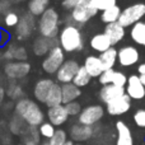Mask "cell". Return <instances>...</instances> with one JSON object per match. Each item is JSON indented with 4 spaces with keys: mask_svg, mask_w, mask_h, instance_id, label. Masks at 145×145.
Instances as JSON below:
<instances>
[{
    "mask_svg": "<svg viewBox=\"0 0 145 145\" xmlns=\"http://www.w3.org/2000/svg\"><path fill=\"white\" fill-rule=\"evenodd\" d=\"M90 80H92V76H90L89 72L87 71V69H85L84 66H80L79 71L76 72L74 80H72V84H75L78 88H83L89 84Z\"/></svg>",
    "mask_w": 145,
    "mask_h": 145,
    "instance_id": "31",
    "label": "cell"
},
{
    "mask_svg": "<svg viewBox=\"0 0 145 145\" xmlns=\"http://www.w3.org/2000/svg\"><path fill=\"white\" fill-rule=\"evenodd\" d=\"M98 10L92 5L90 0H83L76 8L71 10V22L75 25H83L89 22L93 17H95Z\"/></svg>",
    "mask_w": 145,
    "mask_h": 145,
    "instance_id": "6",
    "label": "cell"
},
{
    "mask_svg": "<svg viewBox=\"0 0 145 145\" xmlns=\"http://www.w3.org/2000/svg\"><path fill=\"white\" fill-rule=\"evenodd\" d=\"M57 1H63V0H57Z\"/></svg>",
    "mask_w": 145,
    "mask_h": 145,
    "instance_id": "51",
    "label": "cell"
},
{
    "mask_svg": "<svg viewBox=\"0 0 145 145\" xmlns=\"http://www.w3.org/2000/svg\"><path fill=\"white\" fill-rule=\"evenodd\" d=\"M89 45L94 51L99 52V55L103 52H106L107 50H110L111 47H113L111 41H110V38H108L105 33H97V35H94L92 38H90Z\"/></svg>",
    "mask_w": 145,
    "mask_h": 145,
    "instance_id": "22",
    "label": "cell"
},
{
    "mask_svg": "<svg viewBox=\"0 0 145 145\" xmlns=\"http://www.w3.org/2000/svg\"><path fill=\"white\" fill-rule=\"evenodd\" d=\"M7 94V90H4V88L0 87V105L3 103V101H4V95Z\"/></svg>",
    "mask_w": 145,
    "mask_h": 145,
    "instance_id": "44",
    "label": "cell"
},
{
    "mask_svg": "<svg viewBox=\"0 0 145 145\" xmlns=\"http://www.w3.org/2000/svg\"><path fill=\"white\" fill-rule=\"evenodd\" d=\"M23 94H24L23 88L20 87L19 84H17V83H10L9 87H8V89H7V95L10 98V99L17 101L18 102L19 99L24 98L23 97Z\"/></svg>",
    "mask_w": 145,
    "mask_h": 145,
    "instance_id": "32",
    "label": "cell"
},
{
    "mask_svg": "<svg viewBox=\"0 0 145 145\" xmlns=\"http://www.w3.org/2000/svg\"><path fill=\"white\" fill-rule=\"evenodd\" d=\"M12 8V0H0V13L8 14Z\"/></svg>",
    "mask_w": 145,
    "mask_h": 145,
    "instance_id": "42",
    "label": "cell"
},
{
    "mask_svg": "<svg viewBox=\"0 0 145 145\" xmlns=\"http://www.w3.org/2000/svg\"><path fill=\"white\" fill-rule=\"evenodd\" d=\"M134 122L139 127H145V110H138L134 115Z\"/></svg>",
    "mask_w": 145,
    "mask_h": 145,
    "instance_id": "40",
    "label": "cell"
},
{
    "mask_svg": "<svg viewBox=\"0 0 145 145\" xmlns=\"http://www.w3.org/2000/svg\"><path fill=\"white\" fill-rule=\"evenodd\" d=\"M113 74H115V70L113 69H110V70H106L103 71V74L99 76V83L102 85H110L112 84V80H113Z\"/></svg>",
    "mask_w": 145,
    "mask_h": 145,
    "instance_id": "39",
    "label": "cell"
},
{
    "mask_svg": "<svg viewBox=\"0 0 145 145\" xmlns=\"http://www.w3.org/2000/svg\"><path fill=\"white\" fill-rule=\"evenodd\" d=\"M138 71H139V74H140V75H144L145 74V63L140 64V65L138 66Z\"/></svg>",
    "mask_w": 145,
    "mask_h": 145,
    "instance_id": "43",
    "label": "cell"
},
{
    "mask_svg": "<svg viewBox=\"0 0 145 145\" xmlns=\"http://www.w3.org/2000/svg\"><path fill=\"white\" fill-rule=\"evenodd\" d=\"M14 111L15 115L22 117L25 123L32 127L41 126L45 120V113L42 112L40 106L29 98H22L18 101L14 106Z\"/></svg>",
    "mask_w": 145,
    "mask_h": 145,
    "instance_id": "1",
    "label": "cell"
},
{
    "mask_svg": "<svg viewBox=\"0 0 145 145\" xmlns=\"http://www.w3.org/2000/svg\"><path fill=\"white\" fill-rule=\"evenodd\" d=\"M27 127L28 125L25 123V121L22 117H19L18 115H14V117L9 122V130L14 135H23V133L27 130Z\"/></svg>",
    "mask_w": 145,
    "mask_h": 145,
    "instance_id": "30",
    "label": "cell"
},
{
    "mask_svg": "<svg viewBox=\"0 0 145 145\" xmlns=\"http://www.w3.org/2000/svg\"><path fill=\"white\" fill-rule=\"evenodd\" d=\"M40 145H51V144H50V141H48V140H46V141H42Z\"/></svg>",
    "mask_w": 145,
    "mask_h": 145,
    "instance_id": "47",
    "label": "cell"
},
{
    "mask_svg": "<svg viewBox=\"0 0 145 145\" xmlns=\"http://www.w3.org/2000/svg\"><path fill=\"white\" fill-rule=\"evenodd\" d=\"M131 107V98L127 94L122 95V97L117 98V99L110 102L106 105V110H107L108 115L111 116H120L126 113Z\"/></svg>",
    "mask_w": 145,
    "mask_h": 145,
    "instance_id": "14",
    "label": "cell"
},
{
    "mask_svg": "<svg viewBox=\"0 0 145 145\" xmlns=\"http://www.w3.org/2000/svg\"><path fill=\"white\" fill-rule=\"evenodd\" d=\"M94 134L93 130V126H87V125H82V123H75L70 127V138L72 141H78V143H82V141H87Z\"/></svg>",
    "mask_w": 145,
    "mask_h": 145,
    "instance_id": "17",
    "label": "cell"
},
{
    "mask_svg": "<svg viewBox=\"0 0 145 145\" xmlns=\"http://www.w3.org/2000/svg\"><path fill=\"white\" fill-rule=\"evenodd\" d=\"M74 145H82V144H74Z\"/></svg>",
    "mask_w": 145,
    "mask_h": 145,
    "instance_id": "50",
    "label": "cell"
},
{
    "mask_svg": "<svg viewBox=\"0 0 145 145\" xmlns=\"http://www.w3.org/2000/svg\"><path fill=\"white\" fill-rule=\"evenodd\" d=\"M126 94V89L121 87H116L113 84L110 85H102V88L99 89V99L103 103L108 105L110 102L117 99V98L122 97Z\"/></svg>",
    "mask_w": 145,
    "mask_h": 145,
    "instance_id": "15",
    "label": "cell"
},
{
    "mask_svg": "<svg viewBox=\"0 0 145 145\" xmlns=\"http://www.w3.org/2000/svg\"><path fill=\"white\" fill-rule=\"evenodd\" d=\"M38 131H40V134H41V136H42V138L50 140V139L55 135L56 129H55V126H54L51 122H43L42 125L38 127Z\"/></svg>",
    "mask_w": 145,
    "mask_h": 145,
    "instance_id": "34",
    "label": "cell"
},
{
    "mask_svg": "<svg viewBox=\"0 0 145 145\" xmlns=\"http://www.w3.org/2000/svg\"><path fill=\"white\" fill-rule=\"evenodd\" d=\"M23 140H24V145H40V131L37 130V127H32L28 126L27 130L23 133Z\"/></svg>",
    "mask_w": 145,
    "mask_h": 145,
    "instance_id": "29",
    "label": "cell"
},
{
    "mask_svg": "<svg viewBox=\"0 0 145 145\" xmlns=\"http://www.w3.org/2000/svg\"><path fill=\"white\" fill-rule=\"evenodd\" d=\"M130 37L135 43L145 46V22H139L131 27Z\"/></svg>",
    "mask_w": 145,
    "mask_h": 145,
    "instance_id": "27",
    "label": "cell"
},
{
    "mask_svg": "<svg viewBox=\"0 0 145 145\" xmlns=\"http://www.w3.org/2000/svg\"><path fill=\"white\" fill-rule=\"evenodd\" d=\"M127 80H129V78L126 76L122 71L115 70V74H113V80H112V84L113 85H116V87H121V88H125V85L127 84Z\"/></svg>",
    "mask_w": 145,
    "mask_h": 145,
    "instance_id": "36",
    "label": "cell"
},
{
    "mask_svg": "<svg viewBox=\"0 0 145 145\" xmlns=\"http://www.w3.org/2000/svg\"><path fill=\"white\" fill-rule=\"evenodd\" d=\"M116 131H117L116 145H134V138L131 130L123 121L116 122Z\"/></svg>",
    "mask_w": 145,
    "mask_h": 145,
    "instance_id": "21",
    "label": "cell"
},
{
    "mask_svg": "<svg viewBox=\"0 0 145 145\" xmlns=\"http://www.w3.org/2000/svg\"><path fill=\"white\" fill-rule=\"evenodd\" d=\"M14 3H22V1H25V0H13Z\"/></svg>",
    "mask_w": 145,
    "mask_h": 145,
    "instance_id": "49",
    "label": "cell"
},
{
    "mask_svg": "<svg viewBox=\"0 0 145 145\" xmlns=\"http://www.w3.org/2000/svg\"><path fill=\"white\" fill-rule=\"evenodd\" d=\"M20 17H18L17 13L14 12H9L8 14L4 15V24L7 27H17L18 23H19Z\"/></svg>",
    "mask_w": 145,
    "mask_h": 145,
    "instance_id": "37",
    "label": "cell"
},
{
    "mask_svg": "<svg viewBox=\"0 0 145 145\" xmlns=\"http://www.w3.org/2000/svg\"><path fill=\"white\" fill-rule=\"evenodd\" d=\"M140 59V54H139L138 48L134 46H123L118 50V59L117 63L120 64L122 68H130V66L135 65Z\"/></svg>",
    "mask_w": 145,
    "mask_h": 145,
    "instance_id": "11",
    "label": "cell"
},
{
    "mask_svg": "<svg viewBox=\"0 0 145 145\" xmlns=\"http://www.w3.org/2000/svg\"><path fill=\"white\" fill-rule=\"evenodd\" d=\"M103 33L110 38L112 46H115L123 40V37H125V28H123L118 22L111 23V24H106L105 32Z\"/></svg>",
    "mask_w": 145,
    "mask_h": 145,
    "instance_id": "20",
    "label": "cell"
},
{
    "mask_svg": "<svg viewBox=\"0 0 145 145\" xmlns=\"http://www.w3.org/2000/svg\"><path fill=\"white\" fill-rule=\"evenodd\" d=\"M48 141H50L51 145H65L68 143V134H66V131L59 129V130H56L55 135Z\"/></svg>",
    "mask_w": 145,
    "mask_h": 145,
    "instance_id": "35",
    "label": "cell"
},
{
    "mask_svg": "<svg viewBox=\"0 0 145 145\" xmlns=\"http://www.w3.org/2000/svg\"><path fill=\"white\" fill-rule=\"evenodd\" d=\"M121 12H122V10H121V8L118 7V5L112 7V8H110V9L102 12V14H101V20H102L103 23H106V24L116 23V22H118V19H120Z\"/></svg>",
    "mask_w": 145,
    "mask_h": 145,
    "instance_id": "28",
    "label": "cell"
},
{
    "mask_svg": "<svg viewBox=\"0 0 145 145\" xmlns=\"http://www.w3.org/2000/svg\"><path fill=\"white\" fill-rule=\"evenodd\" d=\"M31 71V64L27 61H10L4 66V74L9 79L18 80L25 78Z\"/></svg>",
    "mask_w": 145,
    "mask_h": 145,
    "instance_id": "7",
    "label": "cell"
},
{
    "mask_svg": "<svg viewBox=\"0 0 145 145\" xmlns=\"http://www.w3.org/2000/svg\"><path fill=\"white\" fill-rule=\"evenodd\" d=\"M54 85H55V83L51 79H48V78L40 79L35 84V88H33V95H35V98L38 102L46 103V99H47V97H48V94H50Z\"/></svg>",
    "mask_w": 145,
    "mask_h": 145,
    "instance_id": "16",
    "label": "cell"
},
{
    "mask_svg": "<svg viewBox=\"0 0 145 145\" xmlns=\"http://www.w3.org/2000/svg\"><path fill=\"white\" fill-rule=\"evenodd\" d=\"M65 145H74V143H72V140H68V143H66Z\"/></svg>",
    "mask_w": 145,
    "mask_h": 145,
    "instance_id": "48",
    "label": "cell"
},
{
    "mask_svg": "<svg viewBox=\"0 0 145 145\" xmlns=\"http://www.w3.org/2000/svg\"><path fill=\"white\" fill-rule=\"evenodd\" d=\"M82 1L83 0H63L61 4H63V8L65 10H70L71 12V10L74 9V8H76Z\"/></svg>",
    "mask_w": 145,
    "mask_h": 145,
    "instance_id": "41",
    "label": "cell"
},
{
    "mask_svg": "<svg viewBox=\"0 0 145 145\" xmlns=\"http://www.w3.org/2000/svg\"><path fill=\"white\" fill-rule=\"evenodd\" d=\"M99 59L103 64L105 71L110 70V69H113V66L117 63V59H118V50H116L115 47H111L110 50H107L106 52L101 54Z\"/></svg>",
    "mask_w": 145,
    "mask_h": 145,
    "instance_id": "26",
    "label": "cell"
},
{
    "mask_svg": "<svg viewBox=\"0 0 145 145\" xmlns=\"http://www.w3.org/2000/svg\"><path fill=\"white\" fill-rule=\"evenodd\" d=\"M80 65L78 61L75 60H66L65 63L63 64L59 71L56 72V80L61 84H69V83H72L76 72L79 71Z\"/></svg>",
    "mask_w": 145,
    "mask_h": 145,
    "instance_id": "10",
    "label": "cell"
},
{
    "mask_svg": "<svg viewBox=\"0 0 145 145\" xmlns=\"http://www.w3.org/2000/svg\"><path fill=\"white\" fill-rule=\"evenodd\" d=\"M145 17V4L144 3H136V4L129 5L127 8L121 12L118 23L122 25L123 28L126 27H133L134 24L141 22V19Z\"/></svg>",
    "mask_w": 145,
    "mask_h": 145,
    "instance_id": "4",
    "label": "cell"
},
{
    "mask_svg": "<svg viewBox=\"0 0 145 145\" xmlns=\"http://www.w3.org/2000/svg\"><path fill=\"white\" fill-rule=\"evenodd\" d=\"M59 38H46V37H37L35 40L32 45V50H33V54L36 56H46L54 47L59 46Z\"/></svg>",
    "mask_w": 145,
    "mask_h": 145,
    "instance_id": "12",
    "label": "cell"
},
{
    "mask_svg": "<svg viewBox=\"0 0 145 145\" xmlns=\"http://www.w3.org/2000/svg\"><path fill=\"white\" fill-rule=\"evenodd\" d=\"M47 117H48V122H51L54 126H61L68 121L69 113L66 111L65 106L60 105V106H56V107L48 108Z\"/></svg>",
    "mask_w": 145,
    "mask_h": 145,
    "instance_id": "18",
    "label": "cell"
},
{
    "mask_svg": "<svg viewBox=\"0 0 145 145\" xmlns=\"http://www.w3.org/2000/svg\"><path fill=\"white\" fill-rule=\"evenodd\" d=\"M140 80H141V83H143L144 87H145V74L144 75H140Z\"/></svg>",
    "mask_w": 145,
    "mask_h": 145,
    "instance_id": "46",
    "label": "cell"
},
{
    "mask_svg": "<svg viewBox=\"0 0 145 145\" xmlns=\"http://www.w3.org/2000/svg\"><path fill=\"white\" fill-rule=\"evenodd\" d=\"M126 94L131 99H143L145 97V87L139 75H130L126 84Z\"/></svg>",
    "mask_w": 145,
    "mask_h": 145,
    "instance_id": "13",
    "label": "cell"
},
{
    "mask_svg": "<svg viewBox=\"0 0 145 145\" xmlns=\"http://www.w3.org/2000/svg\"><path fill=\"white\" fill-rule=\"evenodd\" d=\"M63 89V105H68L70 102H75V99L82 95V90L78 88L75 84L69 83V84H63L61 85Z\"/></svg>",
    "mask_w": 145,
    "mask_h": 145,
    "instance_id": "24",
    "label": "cell"
},
{
    "mask_svg": "<svg viewBox=\"0 0 145 145\" xmlns=\"http://www.w3.org/2000/svg\"><path fill=\"white\" fill-rule=\"evenodd\" d=\"M59 24H60V17L56 9L48 8L38 19L37 29L42 37L46 38H57L59 37Z\"/></svg>",
    "mask_w": 145,
    "mask_h": 145,
    "instance_id": "3",
    "label": "cell"
},
{
    "mask_svg": "<svg viewBox=\"0 0 145 145\" xmlns=\"http://www.w3.org/2000/svg\"><path fill=\"white\" fill-rule=\"evenodd\" d=\"M64 106H65V108H66V111H68L69 116H79L80 112L83 111L80 103L76 102V101H75V102L68 103V105H64Z\"/></svg>",
    "mask_w": 145,
    "mask_h": 145,
    "instance_id": "38",
    "label": "cell"
},
{
    "mask_svg": "<svg viewBox=\"0 0 145 145\" xmlns=\"http://www.w3.org/2000/svg\"><path fill=\"white\" fill-rule=\"evenodd\" d=\"M4 59L8 63H10V61H25L27 51L22 46H17L14 43H10L4 52Z\"/></svg>",
    "mask_w": 145,
    "mask_h": 145,
    "instance_id": "23",
    "label": "cell"
},
{
    "mask_svg": "<svg viewBox=\"0 0 145 145\" xmlns=\"http://www.w3.org/2000/svg\"><path fill=\"white\" fill-rule=\"evenodd\" d=\"M83 66L87 69V71L89 72V75L92 78H99L103 74V71H105V68H103V64L101 61L99 56H95V55L87 56Z\"/></svg>",
    "mask_w": 145,
    "mask_h": 145,
    "instance_id": "19",
    "label": "cell"
},
{
    "mask_svg": "<svg viewBox=\"0 0 145 145\" xmlns=\"http://www.w3.org/2000/svg\"><path fill=\"white\" fill-rule=\"evenodd\" d=\"M65 61V51L59 45L45 56L42 61V69L47 74H56Z\"/></svg>",
    "mask_w": 145,
    "mask_h": 145,
    "instance_id": "5",
    "label": "cell"
},
{
    "mask_svg": "<svg viewBox=\"0 0 145 145\" xmlns=\"http://www.w3.org/2000/svg\"><path fill=\"white\" fill-rule=\"evenodd\" d=\"M32 1L42 4V5H45V7H48V4H50V0H32Z\"/></svg>",
    "mask_w": 145,
    "mask_h": 145,
    "instance_id": "45",
    "label": "cell"
},
{
    "mask_svg": "<svg viewBox=\"0 0 145 145\" xmlns=\"http://www.w3.org/2000/svg\"><path fill=\"white\" fill-rule=\"evenodd\" d=\"M20 145H24V144H20Z\"/></svg>",
    "mask_w": 145,
    "mask_h": 145,
    "instance_id": "52",
    "label": "cell"
},
{
    "mask_svg": "<svg viewBox=\"0 0 145 145\" xmlns=\"http://www.w3.org/2000/svg\"><path fill=\"white\" fill-rule=\"evenodd\" d=\"M38 23H36V19L32 14L27 13V14L22 15L19 19V23L15 27V35H17L18 40H25V38L31 37L35 29L37 28Z\"/></svg>",
    "mask_w": 145,
    "mask_h": 145,
    "instance_id": "9",
    "label": "cell"
},
{
    "mask_svg": "<svg viewBox=\"0 0 145 145\" xmlns=\"http://www.w3.org/2000/svg\"><path fill=\"white\" fill-rule=\"evenodd\" d=\"M59 43L65 52H76L84 48V37L80 28L75 24H66L60 29Z\"/></svg>",
    "mask_w": 145,
    "mask_h": 145,
    "instance_id": "2",
    "label": "cell"
},
{
    "mask_svg": "<svg viewBox=\"0 0 145 145\" xmlns=\"http://www.w3.org/2000/svg\"><path fill=\"white\" fill-rule=\"evenodd\" d=\"M90 3L98 12H105L117 5V0H90Z\"/></svg>",
    "mask_w": 145,
    "mask_h": 145,
    "instance_id": "33",
    "label": "cell"
},
{
    "mask_svg": "<svg viewBox=\"0 0 145 145\" xmlns=\"http://www.w3.org/2000/svg\"><path fill=\"white\" fill-rule=\"evenodd\" d=\"M45 105L47 106L48 108L63 105V89H61V85L59 84V83H55V85L52 87V89H51Z\"/></svg>",
    "mask_w": 145,
    "mask_h": 145,
    "instance_id": "25",
    "label": "cell"
},
{
    "mask_svg": "<svg viewBox=\"0 0 145 145\" xmlns=\"http://www.w3.org/2000/svg\"><path fill=\"white\" fill-rule=\"evenodd\" d=\"M103 115H105V110H103L102 106L92 105V106H87L85 108H83L78 120H79V123H82V125L93 126L99 120H102Z\"/></svg>",
    "mask_w": 145,
    "mask_h": 145,
    "instance_id": "8",
    "label": "cell"
}]
</instances>
